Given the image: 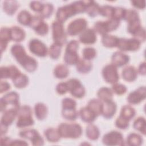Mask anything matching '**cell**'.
Here are the masks:
<instances>
[{
    "mask_svg": "<svg viewBox=\"0 0 146 146\" xmlns=\"http://www.w3.org/2000/svg\"><path fill=\"white\" fill-rule=\"evenodd\" d=\"M133 127L135 129L141 133L143 135L146 133V121L144 117H138L133 122Z\"/></svg>",
    "mask_w": 146,
    "mask_h": 146,
    "instance_id": "74e56055",
    "label": "cell"
},
{
    "mask_svg": "<svg viewBox=\"0 0 146 146\" xmlns=\"http://www.w3.org/2000/svg\"><path fill=\"white\" fill-rule=\"evenodd\" d=\"M62 46H63L60 44L54 42L50 46L48 51L50 57L52 59H58L60 55Z\"/></svg>",
    "mask_w": 146,
    "mask_h": 146,
    "instance_id": "f35d334b",
    "label": "cell"
},
{
    "mask_svg": "<svg viewBox=\"0 0 146 146\" xmlns=\"http://www.w3.org/2000/svg\"><path fill=\"white\" fill-rule=\"evenodd\" d=\"M33 16L27 10H23L21 11L17 15V21L22 25L30 26Z\"/></svg>",
    "mask_w": 146,
    "mask_h": 146,
    "instance_id": "d590c367",
    "label": "cell"
},
{
    "mask_svg": "<svg viewBox=\"0 0 146 146\" xmlns=\"http://www.w3.org/2000/svg\"><path fill=\"white\" fill-rule=\"evenodd\" d=\"M97 96L101 101L107 102L113 100V92L112 90L107 87L100 88L98 92Z\"/></svg>",
    "mask_w": 146,
    "mask_h": 146,
    "instance_id": "f1b7e54d",
    "label": "cell"
},
{
    "mask_svg": "<svg viewBox=\"0 0 146 146\" xmlns=\"http://www.w3.org/2000/svg\"><path fill=\"white\" fill-rule=\"evenodd\" d=\"M129 120L119 115L115 120V126L120 129H125L129 127Z\"/></svg>",
    "mask_w": 146,
    "mask_h": 146,
    "instance_id": "681fc988",
    "label": "cell"
},
{
    "mask_svg": "<svg viewBox=\"0 0 146 146\" xmlns=\"http://www.w3.org/2000/svg\"><path fill=\"white\" fill-rule=\"evenodd\" d=\"M32 110L29 106L24 105L20 107L18 113L17 127L25 128L34 125V121L32 116Z\"/></svg>",
    "mask_w": 146,
    "mask_h": 146,
    "instance_id": "5b68a950",
    "label": "cell"
},
{
    "mask_svg": "<svg viewBox=\"0 0 146 146\" xmlns=\"http://www.w3.org/2000/svg\"><path fill=\"white\" fill-rule=\"evenodd\" d=\"M78 112L82 120L87 123H92L97 117L95 114L87 106L81 108Z\"/></svg>",
    "mask_w": 146,
    "mask_h": 146,
    "instance_id": "d4e9b609",
    "label": "cell"
},
{
    "mask_svg": "<svg viewBox=\"0 0 146 146\" xmlns=\"http://www.w3.org/2000/svg\"><path fill=\"white\" fill-rule=\"evenodd\" d=\"M56 91L59 95H64L68 92V86L66 82H60L58 83L56 86Z\"/></svg>",
    "mask_w": 146,
    "mask_h": 146,
    "instance_id": "f5cc1de1",
    "label": "cell"
},
{
    "mask_svg": "<svg viewBox=\"0 0 146 146\" xmlns=\"http://www.w3.org/2000/svg\"><path fill=\"white\" fill-rule=\"evenodd\" d=\"M8 106H10V108H20L19 103V95L15 91L10 92L0 99V110L1 112H3L6 109Z\"/></svg>",
    "mask_w": 146,
    "mask_h": 146,
    "instance_id": "ba28073f",
    "label": "cell"
},
{
    "mask_svg": "<svg viewBox=\"0 0 146 146\" xmlns=\"http://www.w3.org/2000/svg\"><path fill=\"white\" fill-rule=\"evenodd\" d=\"M62 109L63 110L76 109V102L73 99L70 98H66L62 100Z\"/></svg>",
    "mask_w": 146,
    "mask_h": 146,
    "instance_id": "c3c4849f",
    "label": "cell"
},
{
    "mask_svg": "<svg viewBox=\"0 0 146 146\" xmlns=\"http://www.w3.org/2000/svg\"><path fill=\"white\" fill-rule=\"evenodd\" d=\"M10 88V84L6 81H1L0 83V93L2 94Z\"/></svg>",
    "mask_w": 146,
    "mask_h": 146,
    "instance_id": "6f0895ef",
    "label": "cell"
},
{
    "mask_svg": "<svg viewBox=\"0 0 146 146\" xmlns=\"http://www.w3.org/2000/svg\"><path fill=\"white\" fill-rule=\"evenodd\" d=\"M76 68L78 72L81 74H87L91 71L92 64L90 60L83 59H79L76 64Z\"/></svg>",
    "mask_w": 146,
    "mask_h": 146,
    "instance_id": "83f0119b",
    "label": "cell"
},
{
    "mask_svg": "<svg viewBox=\"0 0 146 146\" xmlns=\"http://www.w3.org/2000/svg\"><path fill=\"white\" fill-rule=\"evenodd\" d=\"M112 91L113 92L117 95H121L124 94L127 90L126 86L123 84L116 83L112 86Z\"/></svg>",
    "mask_w": 146,
    "mask_h": 146,
    "instance_id": "f907efd6",
    "label": "cell"
},
{
    "mask_svg": "<svg viewBox=\"0 0 146 146\" xmlns=\"http://www.w3.org/2000/svg\"><path fill=\"white\" fill-rule=\"evenodd\" d=\"M131 2L132 3V5L136 9L141 10V9H144L145 7V1H141V0L132 1H131Z\"/></svg>",
    "mask_w": 146,
    "mask_h": 146,
    "instance_id": "9f6ffc18",
    "label": "cell"
},
{
    "mask_svg": "<svg viewBox=\"0 0 146 146\" xmlns=\"http://www.w3.org/2000/svg\"><path fill=\"white\" fill-rule=\"evenodd\" d=\"M129 59V56L122 51H116L111 56V64L116 67H120L128 64Z\"/></svg>",
    "mask_w": 146,
    "mask_h": 146,
    "instance_id": "ffe728a7",
    "label": "cell"
},
{
    "mask_svg": "<svg viewBox=\"0 0 146 146\" xmlns=\"http://www.w3.org/2000/svg\"><path fill=\"white\" fill-rule=\"evenodd\" d=\"M102 106L103 102L100 99H92L88 102L87 107L98 117L102 115Z\"/></svg>",
    "mask_w": 146,
    "mask_h": 146,
    "instance_id": "484cf974",
    "label": "cell"
},
{
    "mask_svg": "<svg viewBox=\"0 0 146 146\" xmlns=\"http://www.w3.org/2000/svg\"><path fill=\"white\" fill-rule=\"evenodd\" d=\"M62 115L63 117L67 120L74 121L77 119L79 112L76 109L71 110H62Z\"/></svg>",
    "mask_w": 146,
    "mask_h": 146,
    "instance_id": "7bdbcfd3",
    "label": "cell"
},
{
    "mask_svg": "<svg viewBox=\"0 0 146 146\" xmlns=\"http://www.w3.org/2000/svg\"><path fill=\"white\" fill-rule=\"evenodd\" d=\"M146 88L145 86L139 87L130 92L127 96V102L131 104H138L145 99Z\"/></svg>",
    "mask_w": 146,
    "mask_h": 146,
    "instance_id": "e0dca14e",
    "label": "cell"
},
{
    "mask_svg": "<svg viewBox=\"0 0 146 146\" xmlns=\"http://www.w3.org/2000/svg\"><path fill=\"white\" fill-rule=\"evenodd\" d=\"M86 134L88 139L91 140L95 141L99 139L100 136V131L96 125L92 123H90L86 127Z\"/></svg>",
    "mask_w": 146,
    "mask_h": 146,
    "instance_id": "f546056e",
    "label": "cell"
},
{
    "mask_svg": "<svg viewBox=\"0 0 146 146\" xmlns=\"http://www.w3.org/2000/svg\"><path fill=\"white\" fill-rule=\"evenodd\" d=\"M30 27H31L37 34L41 36L46 35L48 32V26L40 16H33Z\"/></svg>",
    "mask_w": 146,
    "mask_h": 146,
    "instance_id": "2e32d148",
    "label": "cell"
},
{
    "mask_svg": "<svg viewBox=\"0 0 146 146\" xmlns=\"http://www.w3.org/2000/svg\"><path fill=\"white\" fill-rule=\"evenodd\" d=\"M69 75V70L67 66L63 64H59L55 66L54 70V75L60 79L67 78Z\"/></svg>",
    "mask_w": 146,
    "mask_h": 146,
    "instance_id": "e575fe53",
    "label": "cell"
},
{
    "mask_svg": "<svg viewBox=\"0 0 146 146\" xmlns=\"http://www.w3.org/2000/svg\"><path fill=\"white\" fill-rule=\"evenodd\" d=\"M87 21L84 18H77L71 21L67 26V33L70 36L80 34L87 28Z\"/></svg>",
    "mask_w": 146,
    "mask_h": 146,
    "instance_id": "9c48e42d",
    "label": "cell"
},
{
    "mask_svg": "<svg viewBox=\"0 0 146 146\" xmlns=\"http://www.w3.org/2000/svg\"><path fill=\"white\" fill-rule=\"evenodd\" d=\"M100 6L98 3L93 1H86V11L90 17H95L99 14Z\"/></svg>",
    "mask_w": 146,
    "mask_h": 146,
    "instance_id": "4316f807",
    "label": "cell"
},
{
    "mask_svg": "<svg viewBox=\"0 0 146 146\" xmlns=\"http://www.w3.org/2000/svg\"><path fill=\"white\" fill-rule=\"evenodd\" d=\"M96 32L92 29H86L79 36V42L84 44H94L96 42Z\"/></svg>",
    "mask_w": 146,
    "mask_h": 146,
    "instance_id": "d6986e66",
    "label": "cell"
},
{
    "mask_svg": "<svg viewBox=\"0 0 146 146\" xmlns=\"http://www.w3.org/2000/svg\"><path fill=\"white\" fill-rule=\"evenodd\" d=\"M102 142L106 145H123L124 140L121 133L116 131H112L105 134L102 138Z\"/></svg>",
    "mask_w": 146,
    "mask_h": 146,
    "instance_id": "7c38bea8",
    "label": "cell"
},
{
    "mask_svg": "<svg viewBox=\"0 0 146 146\" xmlns=\"http://www.w3.org/2000/svg\"><path fill=\"white\" fill-rule=\"evenodd\" d=\"M143 143L141 136L136 133H131L127 138V143L130 146H139Z\"/></svg>",
    "mask_w": 146,
    "mask_h": 146,
    "instance_id": "60d3db41",
    "label": "cell"
},
{
    "mask_svg": "<svg viewBox=\"0 0 146 146\" xmlns=\"http://www.w3.org/2000/svg\"><path fill=\"white\" fill-rule=\"evenodd\" d=\"M79 48V42L76 40H70L66 46L63 59L67 65H76L79 60L78 53Z\"/></svg>",
    "mask_w": 146,
    "mask_h": 146,
    "instance_id": "277c9868",
    "label": "cell"
},
{
    "mask_svg": "<svg viewBox=\"0 0 146 146\" xmlns=\"http://www.w3.org/2000/svg\"><path fill=\"white\" fill-rule=\"evenodd\" d=\"M48 110L46 106L42 103H38L34 106L35 117L39 120L44 119L47 115Z\"/></svg>",
    "mask_w": 146,
    "mask_h": 146,
    "instance_id": "d6a6232c",
    "label": "cell"
},
{
    "mask_svg": "<svg viewBox=\"0 0 146 146\" xmlns=\"http://www.w3.org/2000/svg\"><path fill=\"white\" fill-rule=\"evenodd\" d=\"M115 7L110 5H104L100 7L99 14L108 19L113 18Z\"/></svg>",
    "mask_w": 146,
    "mask_h": 146,
    "instance_id": "ee69618b",
    "label": "cell"
},
{
    "mask_svg": "<svg viewBox=\"0 0 146 146\" xmlns=\"http://www.w3.org/2000/svg\"><path fill=\"white\" fill-rule=\"evenodd\" d=\"M51 29L54 42L63 46L67 41V35L63 23L56 20L52 23Z\"/></svg>",
    "mask_w": 146,
    "mask_h": 146,
    "instance_id": "52a82bcc",
    "label": "cell"
},
{
    "mask_svg": "<svg viewBox=\"0 0 146 146\" xmlns=\"http://www.w3.org/2000/svg\"><path fill=\"white\" fill-rule=\"evenodd\" d=\"M11 140L10 137L7 136L3 137L1 136L0 139V143L2 145H10V143L11 142Z\"/></svg>",
    "mask_w": 146,
    "mask_h": 146,
    "instance_id": "680465c9",
    "label": "cell"
},
{
    "mask_svg": "<svg viewBox=\"0 0 146 146\" xmlns=\"http://www.w3.org/2000/svg\"><path fill=\"white\" fill-rule=\"evenodd\" d=\"M137 71L133 66H127L125 67L121 72L123 79L128 82L135 81L137 76Z\"/></svg>",
    "mask_w": 146,
    "mask_h": 146,
    "instance_id": "7402d4cb",
    "label": "cell"
},
{
    "mask_svg": "<svg viewBox=\"0 0 146 146\" xmlns=\"http://www.w3.org/2000/svg\"><path fill=\"white\" fill-rule=\"evenodd\" d=\"M136 114L135 110L129 105H125L121 107L120 115L128 120H131Z\"/></svg>",
    "mask_w": 146,
    "mask_h": 146,
    "instance_id": "ab89813d",
    "label": "cell"
},
{
    "mask_svg": "<svg viewBox=\"0 0 146 146\" xmlns=\"http://www.w3.org/2000/svg\"><path fill=\"white\" fill-rule=\"evenodd\" d=\"M11 53L17 62L27 71L33 72L38 66L36 60L27 54L25 48L19 44H15L11 47Z\"/></svg>",
    "mask_w": 146,
    "mask_h": 146,
    "instance_id": "6da1fadb",
    "label": "cell"
},
{
    "mask_svg": "<svg viewBox=\"0 0 146 146\" xmlns=\"http://www.w3.org/2000/svg\"><path fill=\"white\" fill-rule=\"evenodd\" d=\"M119 23L115 19L111 18L105 21H98L94 26V31L102 36L107 34L117 29Z\"/></svg>",
    "mask_w": 146,
    "mask_h": 146,
    "instance_id": "8992f818",
    "label": "cell"
},
{
    "mask_svg": "<svg viewBox=\"0 0 146 146\" xmlns=\"http://www.w3.org/2000/svg\"><path fill=\"white\" fill-rule=\"evenodd\" d=\"M58 130L61 137L65 139H78L82 135V127L75 123H62L58 125Z\"/></svg>",
    "mask_w": 146,
    "mask_h": 146,
    "instance_id": "3957f363",
    "label": "cell"
},
{
    "mask_svg": "<svg viewBox=\"0 0 146 146\" xmlns=\"http://www.w3.org/2000/svg\"><path fill=\"white\" fill-rule=\"evenodd\" d=\"M10 29L11 40L16 42H20L25 39L26 33L23 29L17 26H13L10 28Z\"/></svg>",
    "mask_w": 146,
    "mask_h": 146,
    "instance_id": "cb8c5ba5",
    "label": "cell"
},
{
    "mask_svg": "<svg viewBox=\"0 0 146 146\" xmlns=\"http://www.w3.org/2000/svg\"><path fill=\"white\" fill-rule=\"evenodd\" d=\"M141 45V42L137 39L132 38H119L117 47L120 51H135L138 50Z\"/></svg>",
    "mask_w": 146,
    "mask_h": 146,
    "instance_id": "8fae6325",
    "label": "cell"
},
{
    "mask_svg": "<svg viewBox=\"0 0 146 146\" xmlns=\"http://www.w3.org/2000/svg\"><path fill=\"white\" fill-rule=\"evenodd\" d=\"M10 145H28V143L23 140H15L11 141Z\"/></svg>",
    "mask_w": 146,
    "mask_h": 146,
    "instance_id": "94428289",
    "label": "cell"
},
{
    "mask_svg": "<svg viewBox=\"0 0 146 146\" xmlns=\"http://www.w3.org/2000/svg\"><path fill=\"white\" fill-rule=\"evenodd\" d=\"M29 49L32 54L39 57L46 56L48 51L46 44L38 39H33L30 40Z\"/></svg>",
    "mask_w": 146,
    "mask_h": 146,
    "instance_id": "9a60e30c",
    "label": "cell"
},
{
    "mask_svg": "<svg viewBox=\"0 0 146 146\" xmlns=\"http://www.w3.org/2000/svg\"><path fill=\"white\" fill-rule=\"evenodd\" d=\"M137 72L141 75H145L146 74V65L145 62H143L140 64L138 67Z\"/></svg>",
    "mask_w": 146,
    "mask_h": 146,
    "instance_id": "91938a15",
    "label": "cell"
},
{
    "mask_svg": "<svg viewBox=\"0 0 146 146\" xmlns=\"http://www.w3.org/2000/svg\"><path fill=\"white\" fill-rule=\"evenodd\" d=\"M54 11V6L51 3H46L43 4V7L39 13L40 16L43 18H48L51 16Z\"/></svg>",
    "mask_w": 146,
    "mask_h": 146,
    "instance_id": "f6af8a7d",
    "label": "cell"
},
{
    "mask_svg": "<svg viewBox=\"0 0 146 146\" xmlns=\"http://www.w3.org/2000/svg\"><path fill=\"white\" fill-rule=\"evenodd\" d=\"M116 104L112 100L103 102L102 115L105 119H111L116 112Z\"/></svg>",
    "mask_w": 146,
    "mask_h": 146,
    "instance_id": "44dd1931",
    "label": "cell"
},
{
    "mask_svg": "<svg viewBox=\"0 0 146 146\" xmlns=\"http://www.w3.org/2000/svg\"><path fill=\"white\" fill-rule=\"evenodd\" d=\"M140 19L138 13L133 9H128L125 10L123 19L128 23L131 21Z\"/></svg>",
    "mask_w": 146,
    "mask_h": 146,
    "instance_id": "7dc6e473",
    "label": "cell"
},
{
    "mask_svg": "<svg viewBox=\"0 0 146 146\" xmlns=\"http://www.w3.org/2000/svg\"><path fill=\"white\" fill-rule=\"evenodd\" d=\"M19 110V108L14 107L7 108L2 112L3 114L1 119V125L6 127L10 125L17 116Z\"/></svg>",
    "mask_w": 146,
    "mask_h": 146,
    "instance_id": "ac0fdd59",
    "label": "cell"
},
{
    "mask_svg": "<svg viewBox=\"0 0 146 146\" xmlns=\"http://www.w3.org/2000/svg\"><path fill=\"white\" fill-rule=\"evenodd\" d=\"M102 76L104 80L108 83L115 84L119 80V75L117 68L112 64L105 66L102 70Z\"/></svg>",
    "mask_w": 146,
    "mask_h": 146,
    "instance_id": "4fadbf2b",
    "label": "cell"
},
{
    "mask_svg": "<svg viewBox=\"0 0 146 146\" xmlns=\"http://www.w3.org/2000/svg\"><path fill=\"white\" fill-rule=\"evenodd\" d=\"M11 40L10 29L8 27H2L0 31V48L2 53L7 47L9 42Z\"/></svg>",
    "mask_w": 146,
    "mask_h": 146,
    "instance_id": "603a6c76",
    "label": "cell"
},
{
    "mask_svg": "<svg viewBox=\"0 0 146 146\" xmlns=\"http://www.w3.org/2000/svg\"><path fill=\"white\" fill-rule=\"evenodd\" d=\"M143 27L141 26V21L140 19L131 21L128 22L127 26V31L133 36L136 33H137Z\"/></svg>",
    "mask_w": 146,
    "mask_h": 146,
    "instance_id": "b9f144b4",
    "label": "cell"
},
{
    "mask_svg": "<svg viewBox=\"0 0 146 146\" xmlns=\"http://www.w3.org/2000/svg\"><path fill=\"white\" fill-rule=\"evenodd\" d=\"M83 58L87 60H91L94 59L96 55V50L91 47H86L83 49Z\"/></svg>",
    "mask_w": 146,
    "mask_h": 146,
    "instance_id": "bcb514c9",
    "label": "cell"
},
{
    "mask_svg": "<svg viewBox=\"0 0 146 146\" xmlns=\"http://www.w3.org/2000/svg\"><path fill=\"white\" fill-rule=\"evenodd\" d=\"M68 92L74 98L80 99L84 97L86 90L80 80L75 78H72L66 81Z\"/></svg>",
    "mask_w": 146,
    "mask_h": 146,
    "instance_id": "30bf717a",
    "label": "cell"
},
{
    "mask_svg": "<svg viewBox=\"0 0 146 146\" xmlns=\"http://www.w3.org/2000/svg\"><path fill=\"white\" fill-rule=\"evenodd\" d=\"M28 76L23 74H19L18 76L12 79L14 86L17 88H23L26 87L29 84Z\"/></svg>",
    "mask_w": 146,
    "mask_h": 146,
    "instance_id": "8d00e7d4",
    "label": "cell"
},
{
    "mask_svg": "<svg viewBox=\"0 0 146 146\" xmlns=\"http://www.w3.org/2000/svg\"><path fill=\"white\" fill-rule=\"evenodd\" d=\"M19 7V4L16 1H5L3 2V11L9 15H13Z\"/></svg>",
    "mask_w": 146,
    "mask_h": 146,
    "instance_id": "4dcf8cb0",
    "label": "cell"
},
{
    "mask_svg": "<svg viewBox=\"0 0 146 146\" xmlns=\"http://www.w3.org/2000/svg\"><path fill=\"white\" fill-rule=\"evenodd\" d=\"M44 135L46 139L51 143H56L60 140L61 136L58 129L54 128H48L44 132Z\"/></svg>",
    "mask_w": 146,
    "mask_h": 146,
    "instance_id": "1f68e13d",
    "label": "cell"
},
{
    "mask_svg": "<svg viewBox=\"0 0 146 146\" xmlns=\"http://www.w3.org/2000/svg\"><path fill=\"white\" fill-rule=\"evenodd\" d=\"M125 10H126V9L123 7H115L113 18H115L116 19H118L120 21V20H122L124 18Z\"/></svg>",
    "mask_w": 146,
    "mask_h": 146,
    "instance_id": "816d5d0a",
    "label": "cell"
},
{
    "mask_svg": "<svg viewBox=\"0 0 146 146\" xmlns=\"http://www.w3.org/2000/svg\"><path fill=\"white\" fill-rule=\"evenodd\" d=\"M119 40V38L116 36L106 34L102 36V43L104 47L108 48L116 47Z\"/></svg>",
    "mask_w": 146,
    "mask_h": 146,
    "instance_id": "836d02e7",
    "label": "cell"
},
{
    "mask_svg": "<svg viewBox=\"0 0 146 146\" xmlns=\"http://www.w3.org/2000/svg\"><path fill=\"white\" fill-rule=\"evenodd\" d=\"M30 7L34 11L40 13L43 9V3L39 1H32L30 3Z\"/></svg>",
    "mask_w": 146,
    "mask_h": 146,
    "instance_id": "db71d44e",
    "label": "cell"
},
{
    "mask_svg": "<svg viewBox=\"0 0 146 146\" xmlns=\"http://www.w3.org/2000/svg\"><path fill=\"white\" fill-rule=\"evenodd\" d=\"M1 78L2 79H10V66H2L0 69Z\"/></svg>",
    "mask_w": 146,
    "mask_h": 146,
    "instance_id": "11a10c76",
    "label": "cell"
},
{
    "mask_svg": "<svg viewBox=\"0 0 146 146\" xmlns=\"http://www.w3.org/2000/svg\"><path fill=\"white\" fill-rule=\"evenodd\" d=\"M86 1H78L64 5L58 9L56 13V20L64 23L68 18L77 14L85 13Z\"/></svg>",
    "mask_w": 146,
    "mask_h": 146,
    "instance_id": "7a4b0ae2",
    "label": "cell"
},
{
    "mask_svg": "<svg viewBox=\"0 0 146 146\" xmlns=\"http://www.w3.org/2000/svg\"><path fill=\"white\" fill-rule=\"evenodd\" d=\"M19 135L23 139L30 140L33 145H43L44 144V140L43 137L36 129H24L19 132Z\"/></svg>",
    "mask_w": 146,
    "mask_h": 146,
    "instance_id": "5bb4252c",
    "label": "cell"
},
{
    "mask_svg": "<svg viewBox=\"0 0 146 146\" xmlns=\"http://www.w3.org/2000/svg\"><path fill=\"white\" fill-rule=\"evenodd\" d=\"M8 129V127L1 125V136H2L3 134L6 133V132L7 131Z\"/></svg>",
    "mask_w": 146,
    "mask_h": 146,
    "instance_id": "6125c7cd",
    "label": "cell"
}]
</instances>
